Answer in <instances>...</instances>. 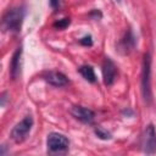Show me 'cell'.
<instances>
[{"mask_svg":"<svg viewBox=\"0 0 156 156\" xmlns=\"http://www.w3.org/2000/svg\"><path fill=\"white\" fill-rule=\"evenodd\" d=\"M24 18V10L23 7H13L9 10L2 17V27L7 32L17 33L21 30L22 23Z\"/></svg>","mask_w":156,"mask_h":156,"instance_id":"1","label":"cell"},{"mask_svg":"<svg viewBox=\"0 0 156 156\" xmlns=\"http://www.w3.org/2000/svg\"><path fill=\"white\" fill-rule=\"evenodd\" d=\"M141 94L144 100L150 104L152 100L151 93V56L145 54L143 58V69H141Z\"/></svg>","mask_w":156,"mask_h":156,"instance_id":"2","label":"cell"},{"mask_svg":"<svg viewBox=\"0 0 156 156\" xmlns=\"http://www.w3.org/2000/svg\"><path fill=\"white\" fill-rule=\"evenodd\" d=\"M46 146L51 154H63L68 150L69 141L66 135H63L61 133L52 132L48 135Z\"/></svg>","mask_w":156,"mask_h":156,"instance_id":"3","label":"cell"},{"mask_svg":"<svg viewBox=\"0 0 156 156\" xmlns=\"http://www.w3.org/2000/svg\"><path fill=\"white\" fill-rule=\"evenodd\" d=\"M33 127V117L32 116H26L22 121H20L11 130V139L16 143L23 141L27 135L29 134L30 129Z\"/></svg>","mask_w":156,"mask_h":156,"instance_id":"4","label":"cell"},{"mask_svg":"<svg viewBox=\"0 0 156 156\" xmlns=\"http://www.w3.org/2000/svg\"><path fill=\"white\" fill-rule=\"evenodd\" d=\"M141 147L145 154L156 152V129L152 124H147L141 134Z\"/></svg>","mask_w":156,"mask_h":156,"instance_id":"5","label":"cell"},{"mask_svg":"<svg viewBox=\"0 0 156 156\" xmlns=\"http://www.w3.org/2000/svg\"><path fill=\"white\" fill-rule=\"evenodd\" d=\"M117 77V67L115 65V62L110 58L106 57L102 62V78H104V83L106 85H111L115 79Z\"/></svg>","mask_w":156,"mask_h":156,"instance_id":"6","label":"cell"},{"mask_svg":"<svg viewBox=\"0 0 156 156\" xmlns=\"http://www.w3.org/2000/svg\"><path fill=\"white\" fill-rule=\"evenodd\" d=\"M71 115L76 119L80 121L83 123H91L94 121V118H95V113H94L93 110H90L88 107H84V106H79V105L72 106Z\"/></svg>","mask_w":156,"mask_h":156,"instance_id":"7","label":"cell"},{"mask_svg":"<svg viewBox=\"0 0 156 156\" xmlns=\"http://www.w3.org/2000/svg\"><path fill=\"white\" fill-rule=\"evenodd\" d=\"M134 46H135V37L133 35V32L128 29L118 41V50L122 54H128L129 51L133 50Z\"/></svg>","mask_w":156,"mask_h":156,"instance_id":"8","label":"cell"},{"mask_svg":"<svg viewBox=\"0 0 156 156\" xmlns=\"http://www.w3.org/2000/svg\"><path fill=\"white\" fill-rule=\"evenodd\" d=\"M44 79L49 84H51L54 87H63V85H66L68 83V78L63 73L57 72V71H50V72H48L44 76Z\"/></svg>","mask_w":156,"mask_h":156,"instance_id":"9","label":"cell"},{"mask_svg":"<svg viewBox=\"0 0 156 156\" xmlns=\"http://www.w3.org/2000/svg\"><path fill=\"white\" fill-rule=\"evenodd\" d=\"M21 55H22V48H18L12 55L10 62V76L12 79H17L21 73Z\"/></svg>","mask_w":156,"mask_h":156,"instance_id":"10","label":"cell"},{"mask_svg":"<svg viewBox=\"0 0 156 156\" xmlns=\"http://www.w3.org/2000/svg\"><path fill=\"white\" fill-rule=\"evenodd\" d=\"M78 72L80 73V76L88 80L89 83H95L96 82V76H95V72H94V68L90 66V65H83L78 68Z\"/></svg>","mask_w":156,"mask_h":156,"instance_id":"11","label":"cell"},{"mask_svg":"<svg viewBox=\"0 0 156 156\" xmlns=\"http://www.w3.org/2000/svg\"><path fill=\"white\" fill-rule=\"evenodd\" d=\"M94 132H95L96 136H98V138H100V139H102V140H108V139H111V138H112L111 133H110V132H107V130H106L105 128H102V127H96Z\"/></svg>","mask_w":156,"mask_h":156,"instance_id":"12","label":"cell"},{"mask_svg":"<svg viewBox=\"0 0 156 156\" xmlns=\"http://www.w3.org/2000/svg\"><path fill=\"white\" fill-rule=\"evenodd\" d=\"M69 18H62V20H58L57 22L54 23V27L57 28V29H65L68 24H69Z\"/></svg>","mask_w":156,"mask_h":156,"instance_id":"13","label":"cell"},{"mask_svg":"<svg viewBox=\"0 0 156 156\" xmlns=\"http://www.w3.org/2000/svg\"><path fill=\"white\" fill-rule=\"evenodd\" d=\"M79 43L84 46H91L93 45V39H91V35H84L83 38H80Z\"/></svg>","mask_w":156,"mask_h":156,"instance_id":"14","label":"cell"},{"mask_svg":"<svg viewBox=\"0 0 156 156\" xmlns=\"http://www.w3.org/2000/svg\"><path fill=\"white\" fill-rule=\"evenodd\" d=\"M50 2H51V6L52 7H57L58 4H60V0H50Z\"/></svg>","mask_w":156,"mask_h":156,"instance_id":"15","label":"cell"}]
</instances>
